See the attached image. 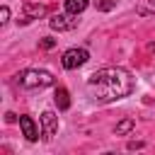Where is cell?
<instances>
[{
  "mask_svg": "<svg viewBox=\"0 0 155 155\" xmlns=\"http://www.w3.org/2000/svg\"><path fill=\"white\" fill-rule=\"evenodd\" d=\"M78 15H53L51 19H48V24H51V29H56V31H70V29H75L78 27V19H75Z\"/></svg>",
  "mask_w": 155,
  "mask_h": 155,
  "instance_id": "4",
  "label": "cell"
},
{
  "mask_svg": "<svg viewBox=\"0 0 155 155\" xmlns=\"http://www.w3.org/2000/svg\"><path fill=\"white\" fill-rule=\"evenodd\" d=\"M53 102H56V107H58L61 111H65V109H70V94H68V90H65V87H56V94H53Z\"/></svg>",
  "mask_w": 155,
  "mask_h": 155,
  "instance_id": "7",
  "label": "cell"
},
{
  "mask_svg": "<svg viewBox=\"0 0 155 155\" xmlns=\"http://www.w3.org/2000/svg\"><path fill=\"white\" fill-rule=\"evenodd\" d=\"M15 82L19 85V87H24V90H41V87H51L53 82H56V78L48 73V70H41V68H29V70H22L17 78H15Z\"/></svg>",
  "mask_w": 155,
  "mask_h": 155,
  "instance_id": "2",
  "label": "cell"
},
{
  "mask_svg": "<svg viewBox=\"0 0 155 155\" xmlns=\"http://www.w3.org/2000/svg\"><path fill=\"white\" fill-rule=\"evenodd\" d=\"M5 121H7V124H15V121H17V116H15L12 111H7V114H5Z\"/></svg>",
  "mask_w": 155,
  "mask_h": 155,
  "instance_id": "14",
  "label": "cell"
},
{
  "mask_svg": "<svg viewBox=\"0 0 155 155\" xmlns=\"http://www.w3.org/2000/svg\"><path fill=\"white\" fill-rule=\"evenodd\" d=\"M94 5H97V10L109 12V10H114V7H116V0H94Z\"/></svg>",
  "mask_w": 155,
  "mask_h": 155,
  "instance_id": "11",
  "label": "cell"
},
{
  "mask_svg": "<svg viewBox=\"0 0 155 155\" xmlns=\"http://www.w3.org/2000/svg\"><path fill=\"white\" fill-rule=\"evenodd\" d=\"M133 126H136V121H133V119H124L121 124H116V128H114V131H116V136H124V133H128Z\"/></svg>",
  "mask_w": 155,
  "mask_h": 155,
  "instance_id": "10",
  "label": "cell"
},
{
  "mask_svg": "<svg viewBox=\"0 0 155 155\" xmlns=\"http://www.w3.org/2000/svg\"><path fill=\"white\" fill-rule=\"evenodd\" d=\"M87 87H90L94 99L114 102V99L128 97L133 92L136 82H133L131 73L124 70V68H102V70H94L87 78Z\"/></svg>",
  "mask_w": 155,
  "mask_h": 155,
  "instance_id": "1",
  "label": "cell"
},
{
  "mask_svg": "<svg viewBox=\"0 0 155 155\" xmlns=\"http://www.w3.org/2000/svg\"><path fill=\"white\" fill-rule=\"evenodd\" d=\"M19 128H22V133H24V138L27 140H39V128H36V124H34V119L31 116H19Z\"/></svg>",
  "mask_w": 155,
  "mask_h": 155,
  "instance_id": "6",
  "label": "cell"
},
{
  "mask_svg": "<svg viewBox=\"0 0 155 155\" xmlns=\"http://www.w3.org/2000/svg\"><path fill=\"white\" fill-rule=\"evenodd\" d=\"M41 15H46V7L44 5H31V2L24 5V17L34 19V17H41Z\"/></svg>",
  "mask_w": 155,
  "mask_h": 155,
  "instance_id": "9",
  "label": "cell"
},
{
  "mask_svg": "<svg viewBox=\"0 0 155 155\" xmlns=\"http://www.w3.org/2000/svg\"><path fill=\"white\" fill-rule=\"evenodd\" d=\"M87 61H90L87 48H68V51L63 53V58H61V63H63L65 70H75V68L85 65Z\"/></svg>",
  "mask_w": 155,
  "mask_h": 155,
  "instance_id": "3",
  "label": "cell"
},
{
  "mask_svg": "<svg viewBox=\"0 0 155 155\" xmlns=\"http://www.w3.org/2000/svg\"><path fill=\"white\" fill-rule=\"evenodd\" d=\"M87 2H90V0H65V12H70V15H80V12H85Z\"/></svg>",
  "mask_w": 155,
  "mask_h": 155,
  "instance_id": "8",
  "label": "cell"
},
{
  "mask_svg": "<svg viewBox=\"0 0 155 155\" xmlns=\"http://www.w3.org/2000/svg\"><path fill=\"white\" fill-rule=\"evenodd\" d=\"M56 131H58V116L53 111H44L41 114V136L46 140H51L56 136Z\"/></svg>",
  "mask_w": 155,
  "mask_h": 155,
  "instance_id": "5",
  "label": "cell"
},
{
  "mask_svg": "<svg viewBox=\"0 0 155 155\" xmlns=\"http://www.w3.org/2000/svg\"><path fill=\"white\" fill-rule=\"evenodd\" d=\"M7 19H10V7L2 5V7H0V24H5Z\"/></svg>",
  "mask_w": 155,
  "mask_h": 155,
  "instance_id": "12",
  "label": "cell"
},
{
  "mask_svg": "<svg viewBox=\"0 0 155 155\" xmlns=\"http://www.w3.org/2000/svg\"><path fill=\"white\" fill-rule=\"evenodd\" d=\"M39 44H41V46H44V48H53V46H56V41H53V39H51V36H44V39H41V41H39Z\"/></svg>",
  "mask_w": 155,
  "mask_h": 155,
  "instance_id": "13",
  "label": "cell"
}]
</instances>
